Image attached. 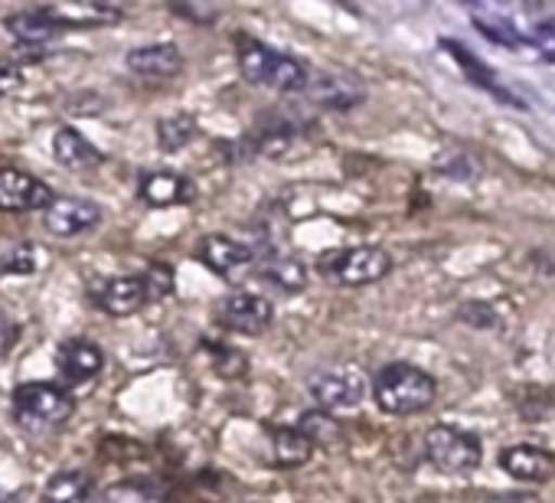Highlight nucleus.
<instances>
[{"mask_svg":"<svg viewBox=\"0 0 555 503\" xmlns=\"http://www.w3.org/2000/svg\"><path fill=\"white\" fill-rule=\"evenodd\" d=\"M196 259L219 279L225 282H235V279H245L251 269H255V252L232 238V235H222V232H209L203 235L199 248H196Z\"/></svg>","mask_w":555,"mask_h":503,"instance_id":"nucleus-6","label":"nucleus"},{"mask_svg":"<svg viewBox=\"0 0 555 503\" xmlns=\"http://www.w3.org/2000/svg\"><path fill=\"white\" fill-rule=\"evenodd\" d=\"M102 503H151V493L141 483H112Z\"/></svg>","mask_w":555,"mask_h":503,"instance_id":"nucleus-28","label":"nucleus"},{"mask_svg":"<svg viewBox=\"0 0 555 503\" xmlns=\"http://www.w3.org/2000/svg\"><path fill=\"white\" fill-rule=\"evenodd\" d=\"M444 47H448V50L454 53V60H457V63H461V66H464L470 76H474V82H480V86H490V69H483V66H480V63H477V60H474V56H470L464 47H457V43H444Z\"/></svg>","mask_w":555,"mask_h":503,"instance_id":"nucleus-29","label":"nucleus"},{"mask_svg":"<svg viewBox=\"0 0 555 503\" xmlns=\"http://www.w3.org/2000/svg\"><path fill=\"white\" fill-rule=\"evenodd\" d=\"M138 196L147 203V206H173V203H190L193 199V183L173 170H154V173H144L141 186H138Z\"/></svg>","mask_w":555,"mask_h":503,"instance_id":"nucleus-19","label":"nucleus"},{"mask_svg":"<svg viewBox=\"0 0 555 503\" xmlns=\"http://www.w3.org/2000/svg\"><path fill=\"white\" fill-rule=\"evenodd\" d=\"M76 396L56 383H24L14 389V422L24 431H50L73 418Z\"/></svg>","mask_w":555,"mask_h":503,"instance_id":"nucleus-3","label":"nucleus"},{"mask_svg":"<svg viewBox=\"0 0 555 503\" xmlns=\"http://www.w3.org/2000/svg\"><path fill=\"white\" fill-rule=\"evenodd\" d=\"M56 199V193L30 177L27 170L4 167L0 170V212H30V209H47Z\"/></svg>","mask_w":555,"mask_h":503,"instance_id":"nucleus-9","label":"nucleus"},{"mask_svg":"<svg viewBox=\"0 0 555 503\" xmlns=\"http://www.w3.org/2000/svg\"><path fill=\"white\" fill-rule=\"evenodd\" d=\"M477 27H480V34H483V37H490V40H500V43H519V34H516L513 27L500 24V21H477Z\"/></svg>","mask_w":555,"mask_h":503,"instance_id":"nucleus-33","label":"nucleus"},{"mask_svg":"<svg viewBox=\"0 0 555 503\" xmlns=\"http://www.w3.org/2000/svg\"><path fill=\"white\" fill-rule=\"evenodd\" d=\"M425 457L441 474H470L480 467V441L477 435L454 428V425H435L425 431Z\"/></svg>","mask_w":555,"mask_h":503,"instance_id":"nucleus-5","label":"nucleus"},{"mask_svg":"<svg viewBox=\"0 0 555 503\" xmlns=\"http://www.w3.org/2000/svg\"><path fill=\"white\" fill-rule=\"evenodd\" d=\"M532 43L539 47V53H542L545 60H555V21L535 24V30H532Z\"/></svg>","mask_w":555,"mask_h":503,"instance_id":"nucleus-31","label":"nucleus"},{"mask_svg":"<svg viewBox=\"0 0 555 503\" xmlns=\"http://www.w3.org/2000/svg\"><path fill=\"white\" fill-rule=\"evenodd\" d=\"M21 340V324L8 314V311H0V357H8Z\"/></svg>","mask_w":555,"mask_h":503,"instance_id":"nucleus-30","label":"nucleus"},{"mask_svg":"<svg viewBox=\"0 0 555 503\" xmlns=\"http://www.w3.org/2000/svg\"><path fill=\"white\" fill-rule=\"evenodd\" d=\"M467 503H542V500L535 493L519 490V493H477Z\"/></svg>","mask_w":555,"mask_h":503,"instance_id":"nucleus-32","label":"nucleus"},{"mask_svg":"<svg viewBox=\"0 0 555 503\" xmlns=\"http://www.w3.org/2000/svg\"><path fill=\"white\" fill-rule=\"evenodd\" d=\"M255 275L285 295H298L308 288V266L295 256H278V252H271L255 266Z\"/></svg>","mask_w":555,"mask_h":503,"instance_id":"nucleus-17","label":"nucleus"},{"mask_svg":"<svg viewBox=\"0 0 555 503\" xmlns=\"http://www.w3.org/2000/svg\"><path fill=\"white\" fill-rule=\"evenodd\" d=\"M196 138V118L193 115H170L157 121V144L164 151H180Z\"/></svg>","mask_w":555,"mask_h":503,"instance_id":"nucleus-23","label":"nucleus"},{"mask_svg":"<svg viewBox=\"0 0 555 503\" xmlns=\"http://www.w3.org/2000/svg\"><path fill=\"white\" fill-rule=\"evenodd\" d=\"M56 366L69 383H89L102 373L105 353L89 337H69L56 347Z\"/></svg>","mask_w":555,"mask_h":503,"instance_id":"nucleus-14","label":"nucleus"},{"mask_svg":"<svg viewBox=\"0 0 555 503\" xmlns=\"http://www.w3.org/2000/svg\"><path fill=\"white\" fill-rule=\"evenodd\" d=\"M438 396L431 373L412 363H386L373 376V399L386 415H418Z\"/></svg>","mask_w":555,"mask_h":503,"instance_id":"nucleus-2","label":"nucleus"},{"mask_svg":"<svg viewBox=\"0 0 555 503\" xmlns=\"http://www.w3.org/2000/svg\"><path fill=\"white\" fill-rule=\"evenodd\" d=\"M301 95L308 99V105L314 108H331V112H350L366 99V89L360 79L353 76H334V73H321V76H308V86L301 89Z\"/></svg>","mask_w":555,"mask_h":503,"instance_id":"nucleus-10","label":"nucleus"},{"mask_svg":"<svg viewBox=\"0 0 555 503\" xmlns=\"http://www.w3.org/2000/svg\"><path fill=\"white\" fill-rule=\"evenodd\" d=\"M0 272L4 275H34L37 272V245L34 242H14L0 248Z\"/></svg>","mask_w":555,"mask_h":503,"instance_id":"nucleus-24","label":"nucleus"},{"mask_svg":"<svg viewBox=\"0 0 555 503\" xmlns=\"http://www.w3.org/2000/svg\"><path fill=\"white\" fill-rule=\"evenodd\" d=\"M21 86H24L21 69L11 66V63H0V95H11V92H17Z\"/></svg>","mask_w":555,"mask_h":503,"instance_id":"nucleus-34","label":"nucleus"},{"mask_svg":"<svg viewBox=\"0 0 555 503\" xmlns=\"http://www.w3.org/2000/svg\"><path fill=\"white\" fill-rule=\"evenodd\" d=\"M500 467L522 483H545L555 477V454L539 444H513L500 451Z\"/></svg>","mask_w":555,"mask_h":503,"instance_id":"nucleus-12","label":"nucleus"},{"mask_svg":"<svg viewBox=\"0 0 555 503\" xmlns=\"http://www.w3.org/2000/svg\"><path fill=\"white\" fill-rule=\"evenodd\" d=\"M99 222H102V206L95 199H82V196H56L43 209V225L56 238H76V235L95 229Z\"/></svg>","mask_w":555,"mask_h":503,"instance_id":"nucleus-8","label":"nucleus"},{"mask_svg":"<svg viewBox=\"0 0 555 503\" xmlns=\"http://www.w3.org/2000/svg\"><path fill=\"white\" fill-rule=\"evenodd\" d=\"M95 483L82 470H60L47 480L40 503H92Z\"/></svg>","mask_w":555,"mask_h":503,"instance_id":"nucleus-20","label":"nucleus"},{"mask_svg":"<svg viewBox=\"0 0 555 503\" xmlns=\"http://www.w3.org/2000/svg\"><path fill=\"white\" fill-rule=\"evenodd\" d=\"M271 448H274V461L282 467H301L314 457V444L298 428H274Z\"/></svg>","mask_w":555,"mask_h":503,"instance_id":"nucleus-21","label":"nucleus"},{"mask_svg":"<svg viewBox=\"0 0 555 503\" xmlns=\"http://www.w3.org/2000/svg\"><path fill=\"white\" fill-rule=\"evenodd\" d=\"M274 318V305L264 295H251V292H232L216 305V324L232 331V334H264L271 327Z\"/></svg>","mask_w":555,"mask_h":503,"instance_id":"nucleus-7","label":"nucleus"},{"mask_svg":"<svg viewBox=\"0 0 555 503\" xmlns=\"http://www.w3.org/2000/svg\"><path fill=\"white\" fill-rule=\"evenodd\" d=\"M53 157L60 167L73 170V173H89L102 164V154L99 147L76 128H60L53 134Z\"/></svg>","mask_w":555,"mask_h":503,"instance_id":"nucleus-16","label":"nucleus"},{"mask_svg":"<svg viewBox=\"0 0 555 503\" xmlns=\"http://www.w3.org/2000/svg\"><path fill=\"white\" fill-rule=\"evenodd\" d=\"M321 272L347 288H363V285H376L392 272V256L379 245H357V248H340L331 252L321 262Z\"/></svg>","mask_w":555,"mask_h":503,"instance_id":"nucleus-4","label":"nucleus"},{"mask_svg":"<svg viewBox=\"0 0 555 503\" xmlns=\"http://www.w3.org/2000/svg\"><path fill=\"white\" fill-rule=\"evenodd\" d=\"M212 357V373L222 379H242L248 373V357L238 347H222V344H203Z\"/></svg>","mask_w":555,"mask_h":503,"instance_id":"nucleus-25","label":"nucleus"},{"mask_svg":"<svg viewBox=\"0 0 555 503\" xmlns=\"http://www.w3.org/2000/svg\"><path fill=\"white\" fill-rule=\"evenodd\" d=\"M95 305L112 318H131L147 305L141 275H115L95 288Z\"/></svg>","mask_w":555,"mask_h":503,"instance_id":"nucleus-13","label":"nucleus"},{"mask_svg":"<svg viewBox=\"0 0 555 503\" xmlns=\"http://www.w3.org/2000/svg\"><path fill=\"white\" fill-rule=\"evenodd\" d=\"M125 66L141 79H173L183 73V53L173 43L138 47L125 56Z\"/></svg>","mask_w":555,"mask_h":503,"instance_id":"nucleus-15","label":"nucleus"},{"mask_svg":"<svg viewBox=\"0 0 555 503\" xmlns=\"http://www.w3.org/2000/svg\"><path fill=\"white\" fill-rule=\"evenodd\" d=\"M311 396L321 405V412H350L363 402L366 386L357 373H318L311 376Z\"/></svg>","mask_w":555,"mask_h":503,"instance_id":"nucleus-11","label":"nucleus"},{"mask_svg":"<svg viewBox=\"0 0 555 503\" xmlns=\"http://www.w3.org/2000/svg\"><path fill=\"white\" fill-rule=\"evenodd\" d=\"M4 27L11 30V37H14L24 50H40V47H47V43L60 34V24L50 17L47 8L11 14V17L4 21Z\"/></svg>","mask_w":555,"mask_h":503,"instance_id":"nucleus-18","label":"nucleus"},{"mask_svg":"<svg viewBox=\"0 0 555 503\" xmlns=\"http://www.w3.org/2000/svg\"><path fill=\"white\" fill-rule=\"evenodd\" d=\"M461 321L464 324H470V327H496V314H493V308L490 305H483V301H467V305H461Z\"/></svg>","mask_w":555,"mask_h":503,"instance_id":"nucleus-27","label":"nucleus"},{"mask_svg":"<svg viewBox=\"0 0 555 503\" xmlns=\"http://www.w3.org/2000/svg\"><path fill=\"white\" fill-rule=\"evenodd\" d=\"M314 448L318 444H324V448H334V444H340V422L334 418V415H327V412H305L301 415V428H298Z\"/></svg>","mask_w":555,"mask_h":503,"instance_id":"nucleus-22","label":"nucleus"},{"mask_svg":"<svg viewBox=\"0 0 555 503\" xmlns=\"http://www.w3.org/2000/svg\"><path fill=\"white\" fill-rule=\"evenodd\" d=\"M141 282H144L147 301H164V298L173 292V269L157 262V266H151V269L141 275Z\"/></svg>","mask_w":555,"mask_h":503,"instance_id":"nucleus-26","label":"nucleus"},{"mask_svg":"<svg viewBox=\"0 0 555 503\" xmlns=\"http://www.w3.org/2000/svg\"><path fill=\"white\" fill-rule=\"evenodd\" d=\"M235 60H238V73L251 86H264L282 95H301V89L308 86V69L301 60L278 53L251 37L235 40Z\"/></svg>","mask_w":555,"mask_h":503,"instance_id":"nucleus-1","label":"nucleus"}]
</instances>
